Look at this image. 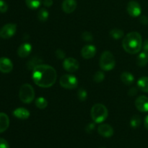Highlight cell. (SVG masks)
<instances>
[{
	"mask_svg": "<svg viewBox=\"0 0 148 148\" xmlns=\"http://www.w3.org/2000/svg\"><path fill=\"white\" fill-rule=\"evenodd\" d=\"M32 78L38 86L47 88L54 85L57 74L53 66L47 64H38L33 69Z\"/></svg>",
	"mask_w": 148,
	"mask_h": 148,
	"instance_id": "6da1fadb",
	"label": "cell"
},
{
	"mask_svg": "<svg viewBox=\"0 0 148 148\" xmlns=\"http://www.w3.org/2000/svg\"><path fill=\"white\" fill-rule=\"evenodd\" d=\"M122 46L125 51L130 54L137 53L143 46V38L138 32H131L124 37Z\"/></svg>",
	"mask_w": 148,
	"mask_h": 148,
	"instance_id": "7a4b0ae2",
	"label": "cell"
},
{
	"mask_svg": "<svg viewBox=\"0 0 148 148\" xmlns=\"http://www.w3.org/2000/svg\"><path fill=\"white\" fill-rule=\"evenodd\" d=\"M91 118L96 124H100L105 121L108 115L106 107L101 103H96L92 107L90 111Z\"/></svg>",
	"mask_w": 148,
	"mask_h": 148,
	"instance_id": "3957f363",
	"label": "cell"
},
{
	"mask_svg": "<svg viewBox=\"0 0 148 148\" xmlns=\"http://www.w3.org/2000/svg\"><path fill=\"white\" fill-rule=\"evenodd\" d=\"M19 97L20 101L24 103H30L35 98L34 88L30 84H24L20 87Z\"/></svg>",
	"mask_w": 148,
	"mask_h": 148,
	"instance_id": "277c9868",
	"label": "cell"
},
{
	"mask_svg": "<svg viewBox=\"0 0 148 148\" xmlns=\"http://www.w3.org/2000/svg\"><path fill=\"white\" fill-rule=\"evenodd\" d=\"M116 65L114 55L109 51H106L101 54L100 59V66L104 71H111Z\"/></svg>",
	"mask_w": 148,
	"mask_h": 148,
	"instance_id": "5b68a950",
	"label": "cell"
},
{
	"mask_svg": "<svg viewBox=\"0 0 148 148\" xmlns=\"http://www.w3.org/2000/svg\"><path fill=\"white\" fill-rule=\"evenodd\" d=\"M59 83L65 89H75L78 85V80L76 77L72 75H64L61 77Z\"/></svg>",
	"mask_w": 148,
	"mask_h": 148,
	"instance_id": "8992f818",
	"label": "cell"
},
{
	"mask_svg": "<svg viewBox=\"0 0 148 148\" xmlns=\"http://www.w3.org/2000/svg\"><path fill=\"white\" fill-rule=\"evenodd\" d=\"M17 30V25L8 23L0 29V37L3 39H9L12 37Z\"/></svg>",
	"mask_w": 148,
	"mask_h": 148,
	"instance_id": "52a82bcc",
	"label": "cell"
},
{
	"mask_svg": "<svg viewBox=\"0 0 148 148\" xmlns=\"http://www.w3.org/2000/svg\"><path fill=\"white\" fill-rule=\"evenodd\" d=\"M63 67L67 72H75L79 69V64L77 59H74V58L69 57L64 59L63 62Z\"/></svg>",
	"mask_w": 148,
	"mask_h": 148,
	"instance_id": "ba28073f",
	"label": "cell"
},
{
	"mask_svg": "<svg viewBox=\"0 0 148 148\" xmlns=\"http://www.w3.org/2000/svg\"><path fill=\"white\" fill-rule=\"evenodd\" d=\"M127 10L129 14L133 17H138L142 12L141 6L136 1H130L127 4Z\"/></svg>",
	"mask_w": 148,
	"mask_h": 148,
	"instance_id": "9c48e42d",
	"label": "cell"
},
{
	"mask_svg": "<svg viewBox=\"0 0 148 148\" xmlns=\"http://www.w3.org/2000/svg\"><path fill=\"white\" fill-rule=\"evenodd\" d=\"M135 106L141 112L148 111V98L145 95L138 97L135 101Z\"/></svg>",
	"mask_w": 148,
	"mask_h": 148,
	"instance_id": "30bf717a",
	"label": "cell"
},
{
	"mask_svg": "<svg viewBox=\"0 0 148 148\" xmlns=\"http://www.w3.org/2000/svg\"><path fill=\"white\" fill-rule=\"evenodd\" d=\"M98 132L102 137L108 138V137H111L114 135V131L113 127L110 126L109 124H101L98 127Z\"/></svg>",
	"mask_w": 148,
	"mask_h": 148,
	"instance_id": "8fae6325",
	"label": "cell"
},
{
	"mask_svg": "<svg viewBox=\"0 0 148 148\" xmlns=\"http://www.w3.org/2000/svg\"><path fill=\"white\" fill-rule=\"evenodd\" d=\"M13 69V64L10 59L6 57L0 58V72L10 73Z\"/></svg>",
	"mask_w": 148,
	"mask_h": 148,
	"instance_id": "7c38bea8",
	"label": "cell"
},
{
	"mask_svg": "<svg viewBox=\"0 0 148 148\" xmlns=\"http://www.w3.org/2000/svg\"><path fill=\"white\" fill-rule=\"evenodd\" d=\"M96 53V48L93 45H86L81 51V55L84 59H92Z\"/></svg>",
	"mask_w": 148,
	"mask_h": 148,
	"instance_id": "4fadbf2b",
	"label": "cell"
},
{
	"mask_svg": "<svg viewBox=\"0 0 148 148\" xmlns=\"http://www.w3.org/2000/svg\"><path fill=\"white\" fill-rule=\"evenodd\" d=\"M76 0H64L62 2V10L66 14H70L73 12L77 7Z\"/></svg>",
	"mask_w": 148,
	"mask_h": 148,
	"instance_id": "5bb4252c",
	"label": "cell"
},
{
	"mask_svg": "<svg viewBox=\"0 0 148 148\" xmlns=\"http://www.w3.org/2000/svg\"><path fill=\"white\" fill-rule=\"evenodd\" d=\"M32 46L28 43H23L17 49V55L21 58H25L30 55L32 51Z\"/></svg>",
	"mask_w": 148,
	"mask_h": 148,
	"instance_id": "9a60e30c",
	"label": "cell"
},
{
	"mask_svg": "<svg viewBox=\"0 0 148 148\" xmlns=\"http://www.w3.org/2000/svg\"><path fill=\"white\" fill-rule=\"evenodd\" d=\"M13 115L19 119H27L30 116V111L25 108H17L13 111Z\"/></svg>",
	"mask_w": 148,
	"mask_h": 148,
	"instance_id": "2e32d148",
	"label": "cell"
},
{
	"mask_svg": "<svg viewBox=\"0 0 148 148\" xmlns=\"http://www.w3.org/2000/svg\"><path fill=\"white\" fill-rule=\"evenodd\" d=\"M10 126V119L5 113H0V133L5 132Z\"/></svg>",
	"mask_w": 148,
	"mask_h": 148,
	"instance_id": "e0dca14e",
	"label": "cell"
},
{
	"mask_svg": "<svg viewBox=\"0 0 148 148\" xmlns=\"http://www.w3.org/2000/svg\"><path fill=\"white\" fill-rule=\"evenodd\" d=\"M121 80L126 85H130L134 82V77L130 72H124L121 75Z\"/></svg>",
	"mask_w": 148,
	"mask_h": 148,
	"instance_id": "ac0fdd59",
	"label": "cell"
},
{
	"mask_svg": "<svg viewBox=\"0 0 148 148\" xmlns=\"http://www.w3.org/2000/svg\"><path fill=\"white\" fill-rule=\"evenodd\" d=\"M148 63V53L143 51L137 58V64L139 66H145Z\"/></svg>",
	"mask_w": 148,
	"mask_h": 148,
	"instance_id": "d6986e66",
	"label": "cell"
},
{
	"mask_svg": "<svg viewBox=\"0 0 148 148\" xmlns=\"http://www.w3.org/2000/svg\"><path fill=\"white\" fill-rule=\"evenodd\" d=\"M139 89L145 92H148V77H143L137 81Z\"/></svg>",
	"mask_w": 148,
	"mask_h": 148,
	"instance_id": "ffe728a7",
	"label": "cell"
},
{
	"mask_svg": "<svg viewBox=\"0 0 148 148\" xmlns=\"http://www.w3.org/2000/svg\"><path fill=\"white\" fill-rule=\"evenodd\" d=\"M49 17V13L45 8H41L39 10L38 12V19L39 21L44 23V22L47 21L48 18Z\"/></svg>",
	"mask_w": 148,
	"mask_h": 148,
	"instance_id": "44dd1931",
	"label": "cell"
},
{
	"mask_svg": "<svg viewBox=\"0 0 148 148\" xmlns=\"http://www.w3.org/2000/svg\"><path fill=\"white\" fill-rule=\"evenodd\" d=\"M109 34L111 36V38H113L115 40H119L124 36V31L121 29L114 28L110 31Z\"/></svg>",
	"mask_w": 148,
	"mask_h": 148,
	"instance_id": "7402d4cb",
	"label": "cell"
},
{
	"mask_svg": "<svg viewBox=\"0 0 148 148\" xmlns=\"http://www.w3.org/2000/svg\"><path fill=\"white\" fill-rule=\"evenodd\" d=\"M27 7L30 10L38 9L41 4V0H25Z\"/></svg>",
	"mask_w": 148,
	"mask_h": 148,
	"instance_id": "603a6c76",
	"label": "cell"
},
{
	"mask_svg": "<svg viewBox=\"0 0 148 148\" xmlns=\"http://www.w3.org/2000/svg\"><path fill=\"white\" fill-rule=\"evenodd\" d=\"M141 122L142 120L140 116L134 115L132 117L131 120H130V126H131L132 128L136 129L141 125Z\"/></svg>",
	"mask_w": 148,
	"mask_h": 148,
	"instance_id": "cb8c5ba5",
	"label": "cell"
},
{
	"mask_svg": "<svg viewBox=\"0 0 148 148\" xmlns=\"http://www.w3.org/2000/svg\"><path fill=\"white\" fill-rule=\"evenodd\" d=\"M35 103H36V106H37V108H40V109H44L48 106L47 101L44 98H43V97L38 98L36 100V101H35Z\"/></svg>",
	"mask_w": 148,
	"mask_h": 148,
	"instance_id": "d4e9b609",
	"label": "cell"
},
{
	"mask_svg": "<svg viewBox=\"0 0 148 148\" xmlns=\"http://www.w3.org/2000/svg\"><path fill=\"white\" fill-rule=\"evenodd\" d=\"M77 97L78 99L81 101H85L87 99V97H88V92L83 88H81L78 90L77 92Z\"/></svg>",
	"mask_w": 148,
	"mask_h": 148,
	"instance_id": "484cf974",
	"label": "cell"
},
{
	"mask_svg": "<svg viewBox=\"0 0 148 148\" xmlns=\"http://www.w3.org/2000/svg\"><path fill=\"white\" fill-rule=\"evenodd\" d=\"M104 78H105V75H104L103 72L99 71V72H95V74L94 75L93 80L95 82H101L103 80Z\"/></svg>",
	"mask_w": 148,
	"mask_h": 148,
	"instance_id": "4316f807",
	"label": "cell"
},
{
	"mask_svg": "<svg viewBox=\"0 0 148 148\" xmlns=\"http://www.w3.org/2000/svg\"><path fill=\"white\" fill-rule=\"evenodd\" d=\"M82 38L85 41H92L93 40V36L89 32H85L82 33Z\"/></svg>",
	"mask_w": 148,
	"mask_h": 148,
	"instance_id": "83f0119b",
	"label": "cell"
},
{
	"mask_svg": "<svg viewBox=\"0 0 148 148\" xmlns=\"http://www.w3.org/2000/svg\"><path fill=\"white\" fill-rule=\"evenodd\" d=\"M8 10V5L4 0H0V12L4 13Z\"/></svg>",
	"mask_w": 148,
	"mask_h": 148,
	"instance_id": "f1b7e54d",
	"label": "cell"
},
{
	"mask_svg": "<svg viewBox=\"0 0 148 148\" xmlns=\"http://www.w3.org/2000/svg\"><path fill=\"white\" fill-rule=\"evenodd\" d=\"M0 148H10V145L5 139L0 138Z\"/></svg>",
	"mask_w": 148,
	"mask_h": 148,
	"instance_id": "f546056e",
	"label": "cell"
},
{
	"mask_svg": "<svg viewBox=\"0 0 148 148\" xmlns=\"http://www.w3.org/2000/svg\"><path fill=\"white\" fill-rule=\"evenodd\" d=\"M65 53L64 51L61 50V49H58L56 51V56L59 59H63L65 57Z\"/></svg>",
	"mask_w": 148,
	"mask_h": 148,
	"instance_id": "4dcf8cb0",
	"label": "cell"
},
{
	"mask_svg": "<svg viewBox=\"0 0 148 148\" xmlns=\"http://www.w3.org/2000/svg\"><path fill=\"white\" fill-rule=\"evenodd\" d=\"M95 124H93V123H90V124H88V125L86 126V127H85V130H86V132L88 133H90L92 132V131L94 130V129H95Z\"/></svg>",
	"mask_w": 148,
	"mask_h": 148,
	"instance_id": "1f68e13d",
	"label": "cell"
},
{
	"mask_svg": "<svg viewBox=\"0 0 148 148\" xmlns=\"http://www.w3.org/2000/svg\"><path fill=\"white\" fill-rule=\"evenodd\" d=\"M140 21L142 24L148 25V17L145 15L141 16V17L140 18Z\"/></svg>",
	"mask_w": 148,
	"mask_h": 148,
	"instance_id": "d6a6232c",
	"label": "cell"
},
{
	"mask_svg": "<svg viewBox=\"0 0 148 148\" xmlns=\"http://www.w3.org/2000/svg\"><path fill=\"white\" fill-rule=\"evenodd\" d=\"M43 4L46 7H50L53 5V0H43Z\"/></svg>",
	"mask_w": 148,
	"mask_h": 148,
	"instance_id": "836d02e7",
	"label": "cell"
},
{
	"mask_svg": "<svg viewBox=\"0 0 148 148\" xmlns=\"http://www.w3.org/2000/svg\"><path fill=\"white\" fill-rule=\"evenodd\" d=\"M137 93V89L136 88H132L129 91V95L130 96H134Z\"/></svg>",
	"mask_w": 148,
	"mask_h": 148,
	"instance_id": "e575fe53",
	"label": "cell"
},
{
	"mask_svg": "<svg viewBox=\"0 0 148 148\" xmlns=\"http://www.w3.org/2000/svg\"><path fill=\"white\" fill-rule=\"evenodd\" d=\"M143 50H144V51L148 53V38L146 39V40L144 41V43L143 44Z\"/></svg>",
	"mask_w": 148,
	"mask_h": 148,
	"instance_id": "d590c367",
	"label": "cell"
},
{
	"mask_svg": "<svg viewBox=\"0 0 148 148\" xmlns=\"http://www.w3.org/2000/svg\"><path fill=\"white\" fill-rule=\"evenodd\" d=\"M144 124H145V127L146 128V130H148V115L146 116V117L145 118Z\"/></svg>",
	"mask_w": 148,
	"mask_h": 148,
	"instance_id": "8d00e7d4",
	"label": "cell"
},
{
	"mask_svg": "<svg viewBox=\"0 0 148 148\" xmlns=\"http://www.w3.org/2000/svg\"><path fill=\"white\" fill-rule=\"evenodd\" d=\"M100 148H105V147H100Z\"/></svg>",
	"mask_w": 148,
	"mask_h": 148,
	"instance_id": "74e56055",
	"label": "cell"
}]
</instances>
